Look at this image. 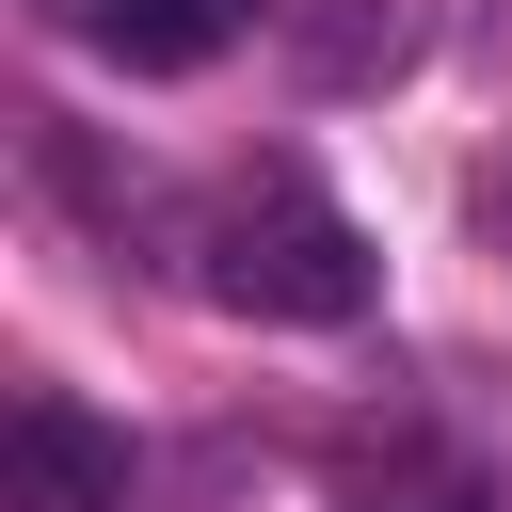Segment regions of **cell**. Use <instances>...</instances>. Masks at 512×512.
<instances>
[{
    "instance_id": "cell-1",
    "label": "cell",
    "mask_w": 512,
    "mask_h": 512,
    "mask_svg": "<svg viewBox=\"0 0 512 512\" xmlns=\"http://www.w3.org/2000/svg\"><path fill=\"white\" fill-rule=\"evenodd\" d=\"M192 288L240 304V320H352L368 304V240L304 176H224L192 208Z\"/></svg>"
},
{
    "instance_id": "cell-2",
    "label": "cell",
    "mask_w": 512,
    "mask_h": 512,
    "mask_svg": "<svg viewBox=\"0 0 512 512\" xmlns=\"http://www.w3.org/2000/svg\"><path fill=\"white\" fill-rule=\"evenodd\" d=\"M0 512H128V432H96L80 400H16L0 416Z\"/></svg>"
},
{
    "instance_id": "cell-3",
    "label": "cell",
    "mask_w": 512,
    "mask_h": 512,
    "mask_svg": "<svg viewBox=\"0 0 512 512\" xmlns=\"http://www.w3.org/2000/svg\"><path fill=\"white\" fill-rule=\"evenodd\" d=\"M240 16H256V0H48V32H80V48L128 64V80H192V64H224Z\"/></svg>"
},
{
    "instance_id": "cell-4",
    "label": "cell",
    "mask_w": 512,
    "mask_h": 512,
    "mask_svg": "<svg viewBox=\"0 0 512 512\" xmlns=\"http://www.w3.org/2000/svg\"><path fill=\"white\" fill-rule=\"evenodd\" d=\"M336 512H496V480H480L464 448L400 432V448H368V464H352V496H336Z\"/></svg>"
},
{
    "instance_id": "cell-5",
    "label": "cell",
    "mask_w": 512,
    "mask_h": 512,
    "mask_svg": "<svg viewBox=\"0 0 512 512\" xmlns=\"http://www.w3.org/2000/svg\"><path fill=\"white\" fill-rule=\"evenodd\" d=\"M496 240H512V160H496Z\"/></svg>"
}]
</instances>
